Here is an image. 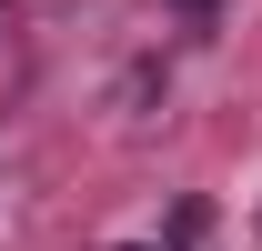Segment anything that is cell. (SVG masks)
<instances>
[{
  "label": "cell",
  "instance_id": "6da1fadb",
  "mask_svg": "<svg viewBox=\"0 0 262 251\" xmlns=\"http://www.w3.org/2000/svg\"><path fill=\"white\" fill-rule=\"evenodd\" d=\"M171 10H192V20H202V10H222V0H171Z\"/></svg>",
  "mask_w": 262,
  "mask_h": 251
}]
</instances>
